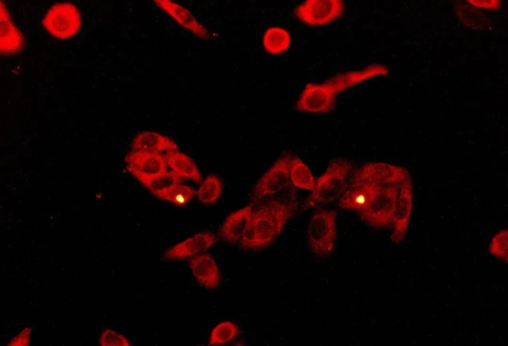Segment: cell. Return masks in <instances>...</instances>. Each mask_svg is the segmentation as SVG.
Here are the masks:
<instances>
[{
    "instance_id": "ac0fdd59",
    "label": "cell",
    "mask_w": 508,
    "mask_h": 346,
    "mask_svg": "<svg viewBox=\"0 0 508 346\" xmlns=\"http://www.w3.org/2000/svg\"><path fill=\"white\" fill-rule=\"evenodd\" d=\"M178 152V147L176 143L166 137L155 154L167 162L168 159Z\"/></svg>"
},
{
    "instance_id": "3957f363",
    "label": "cell",
    "mask_w": 508,
    "mask_h": 346,
    "mask_svg": "<svg viewBox=\"0 0 508 346\" xmlns=\"http://www.w3.org/2000/svg\"><path fill=\"white\" fill-rule=\"evenodd\" d=\"M290 156L278 160L258 180L254 189V197L259 200L277 193L288 185L291 166Z\"/></svg>"
},
{
    "instance_id": "52a82bcc",
    "label": "cell",
    "mask_w": 508,
    "mask_h": 346,
    "mask_svg": "<svg viewBox=\"0 0 508 346\" xmlns=\"http://www.w3.org/2000/svg\"><path fill=\"white\" fill-rule=\"evenodd\" d=\"M217 237L210 232H201L180 243L165 252L169 259H182L203 252L217 241Z\"/></svg>"
},
{
    "instance_id": "ba28073f",
    "label": "cell",
    "mask_w": 508,
    "mask_h": 346,
    "mask_svg": "<svg viewBox=\"0 0 508 346\" xmlns=\"http://www.w3.org/2000/svg\"><path fill=\"white\" fill-rule=\"evenodd\" d=\"M253 207L249 204L231 213L220 227L219 235L226 241L235 243L245 231L253 213Z\"/></svg>"
},
{
    "instance_id": "5bb4252c",
    "label": "cell",
    "mask_w": 508,
    "mask_h": 346,
    "mask_svg": "<svg viewBox=\"0 0 508 346\" xmlns=\"http://www.w3.org/2000/svg\"><path fill=\"white\" fill-rule=\"evenodd\" d=\"M222 193V183L215 175H208L202 182L197 195L203 203L212 204L216 202Z\"/></svg>"
},
{
    "instance_id": "277c9868",
    "label": "cell",
    "mask_w": 508,
    "mask_h": 346,
    "mask_svg": "<svg viewBox=\"0 0 508 346\" xmlns=\"http://www.w3.org/2000/svg\"><path fill=\"white\" fill-rule=\"evenodd\" d=\"M342 11L340 0H307L299 5L295 14L301 21L318 25L335 19Z\"/></svg>"
},
{
    "instance_id": "7a4b0ae2",
    "label": "cell",
    "mask_w": 508,
    "mask_h": 346,
    "mask_svg": "<svg viewBox=\"0 0 508 346\" xmlns=\"http://www.w3.org/2000/svg\"><path fill=\"white\" fill-rule=\"evenodd\" d=\"M293 204L273 200L253 212L241 236L242 248L265 246L279 234L292 215Z\"/></svg>"
},
{
    "instance_id": "9a60e30c",
    "label": "cell",
    "mask_w": 508,
    "mask_h": 346,
    "mask_svg": "<svg viewBox=\"0 0 508 346\" xmlns=\"http://www.w3.org/2000/svg\"><path fill=\"white\" fill-rule=\"evenodd\" d=\"M166 137L154 132H143L135 138L133 142L134 151L156 153Z\"/></svg>"
},
{
    "instance_id": "8992f818",
    "label": "cell",
    "mask_w": 508,
    "mask_h": 346,
    "mask_svg": "<svg viewBox=\"0 0 508 346\" xmlns=\"http://www.w3.org/2000/svg\"><path fill=\"white\" fill-rule=\"evenodd\" d=\"M337 165H333L327 173L321 177L313 189L310 203L314 205L328 204L338 197L342 192L346 172Z\"/></svg>"
},
{
    "instance_id": "8fae6325",
    "label": "cell",
    "mask_w": 508,
    "mask_h": 346,
    "mask_svg": "<svg viewBox=\"0 0 508 346\" xmlns=\"http://www.w3.org/2000/svg\"><path fill=\"white\" fill-rule=\"evenodd\" d=\"M290 44L288 33L280 27L269 28L263 37V45L270 54H278L286 50Z\"/></svg>"
},
{
    "instance_id": "5b68a950",
    "label": "cell",
    "mask_w": 508,
    "mask_h": 346,
    "mask_svg": "<svg viewBox=\"0 0 508 346\" xmlns=\"http://www.w3.org/2000/svg\"><path fill=\"white\" fill-rule=\"evenodd\" d=\"M131 173L144 185L157 174L167 170L166 161L154 153L133 151L126 159Z\"/></svg>"
},
{
    "instance_id": "30bf717a",
    "label": "cell",
    "mask_w": 508,
    "mask_h": 346,
    "mask_svg": "<svg viewBox=\"0 0 508 346\" xmlns=\"http://www.w3.org/2000/svg\"><path fill=\"white\" fill-rule=\"evenodd\" d=\"M167 166L178 177H188L199 183L202 182L200 173L192 159L178 152L167 161Z\"/></svg>"
},
{
    "instance_id": "4fadbf2b",
    "label": "cell",
    "mask_w": 508,
    "mask_h": 346,
    "mask_svg": "<svg viewBox=\"0 0 508 346\" xmlns=\"http://www.w3.org/2000/svg\"><path fill=\"white\" fill-rule=\"evenodd\" d=\"M290 178L296 186L311 190L314 188V180L310 171L298 158L292 159Z\"/></svg>"
},
{
    "instance_id": "2e32d148",
    "label": "cell",
    "mask_w": 508,
    "mask_h": 346,
    "mask_svg": "<svg viewBox=\"0 0 508 346\" xmlns=\"http://www.w3.org/2000/svg\"><path fill=\"white\" fill-rule=\"evenodd\" d=\"M195 194L193 188L177 183L165 194L162 199L177 204H183L190 201Z\"/></svg>"
},
{
    "instance_id": "e0dca14e",
    "label": "cell",
    "mask_w": 508,
    "mask_h": 346,
    "mask_svg": "<svg viewBox=\"0 0 508 346\" xmlns=\"http://www.w3.org/2000/svg\"><path fill=\"white\" fill-rule=\"evenodd\" d=\"M103 346H129L127 339L122 335L110 330L104 334L102 340Z\"/></svg>"
},
{
    "instance_id": "6da1fadb",
    "label": "cell",
    "mask_w": 508,
    "mask_h": 346,
    "mask_svg": "<svg viewBox=\"0 0 508 346\" xmlns=\"http://www.w3.org/2000/svg\"><path fill=\"white\" fill-rule=\"evenodd\" d=\"M375 165L376 175H363L359 173L358 182L347 190L340 198L343 209L356 211L362 220L372 226L384 227L394 225L397 230H403L407 223L409 198L400 192L380 175L381 164ZM385 168L384 169L383 173Z\"/></svg>"
},
{
    "instance_id": "7c38bea8",
    "label": "cell",
    "mask_w": 508,
    "mask_h": 346,
    "mask_svg": "<svg viewBox=\"0 0 508 346\" xmlns=\"http://www.w3.org/2000/svg\"><path fill=\"white\" fill-rule=\"evenodd\" d=\"M179 178L172 171L166 170L151 178L144 185L156 196L162 199L165 194L178 183Z\"/></svg>"
},
{
    "instance_id": "9c48e42d",
    "label": "cell",
    "mask_w": 508,
    "mask_h": 346,
    "mask_svg": "<svg viewBox=\"0 0 508 346\" xmlns=\"http://www.w3.org/2000/svg\"><path fill=\"white\" fill-rule=\"evenodd\" d=\"M194 277L206 287L215 286L218 277L217 267L211 256L205 253L194 256L190 260Z\"/></svg>"
}]
</instances>
